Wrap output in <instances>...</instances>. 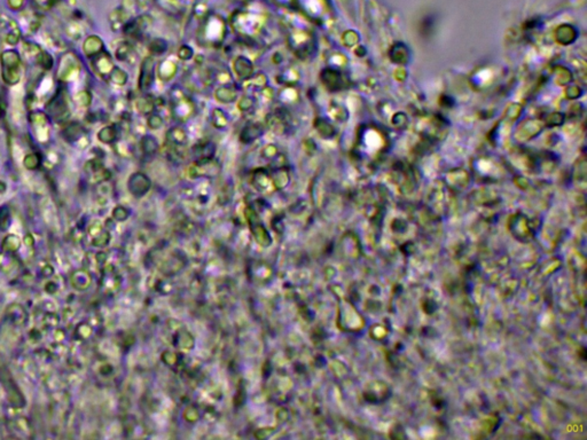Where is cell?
Listing matches in <instances>:
<instances>
[{
	"mask_svg": "<svg viewBox=\"0 0 587 440\" xmlns=\"http://www.w3.org/2000/svg\"><path fill=\"white\" fill-rule=\"evenodd\" d=\"M92 278L85 269H76L70 276V283L76 290H86L91 286Z\"/></svg>",
	"mask_w": 587,
	"mask_h": 440,
	"instance_id": "9a60e30c",
	"label": "cell"
},
{
	"mask_svg": "<svg viewBox=\"0 0 587 440\" xmlns=\"http://www.w3.org/2000/svg\"><path fill=\"white\" fill-rule=\"evenodd\" d=\"M147 126L148 129L151 130L161 129L162 126H163V118H162L161 115H158V114L154 112L153 114L147 116Z\"/></svg>",
	"mask_w": 587,
	"mask_h": 440,
	"instance_id": "1f68e13d",
	"label": "cell"
},
{
	"mask_svg": "<svg viewBox=\"0 0 587 440\" xmlns=\"http://www.w3.org/2000/svg\"><path fill=\"white\" fill-rule=\"evenodd\" d=\"M148 51L151 57H160V55H163L168 51V43L164 39L155 38L149 43Z\"/></svg>",
	"mask_w": 587,
	"mask_h": 440,
	"instance_id": "7402d4cb",
	"label": "cell"
},
{
	"mask_svg": "<svg viewBox=\"0 0 587 440\" xmlns=\"http://www.w3.org/2000/svg\"><path fill=\"white\" fill-rule=\"evenodd\" d=\"M85 45V52L86 54L89 55V57H95V55H98L99 53H101L103 50V43L101 39H99L98 37H94L90 38L89 40L86 41Z\"/></svg>",
	"mask_w": 587,
	"mask_h": 440,
	"instance_id": "cb8c5ba5",
	"label": "cell"
},
{
	"mask_svg": "<svg viewBox=\"0 0 587 440\" xmlns=\"http://www.w3.org/2000/svg\"><path fill=\"white\" fill-rule=\"evenodd\" d=\"M6 389H7L8 402L13 407H15V408H21V407H23L25 405L24 397L22 396L20 390L16 387L14 383H12V382H11V384L8 383L7 385H6Z\"/></svg>",
	"mask_w": 587,
	"mask_h": 440,
	"instance_id": "ffe728a7",
	"label": "cell"
},
{
	"mask_svg": "<svg viewBox=\"0 0 587 440\" xmlns=\"http://www.w3.org/2000/svg\"><path fill=\"white\" fill-rule=\"evenodd\" d=\"M220 171L219 163L213 158L196 159L194 164L190 165L189 173L194 177H202V175H217Z\"/></svg>",
	"mask_w": 587,
	"mask_h": 440,
	"instance_id": "5b68a950",
	"label": "cell"
},
{
	"mask_svg": "<svg viewBox=\"0 0 587 440\" xmlns=\"http://www.w3.org/2000/svg\"><path fill=\"white\" fill-rule=\"evenodd\" d=\"M55 337H57V341H62V340H63V338H64V334H63V332H62V331H60V330H57V332H55Z\"/></svg>",
	"mask_w": 587,
	"mask_h": 440,
	"instance_id": "ee69618b",
	"label": "cell"
},
{
	"mask_svg": "<svg viewBox=\"0 0 587 440\" xmlns=\"http://www.w3.org/2000/svg\"><path fill=\"white\" fill-rule=\"evenodd\" d=\"M290 116L286 109H277L268 115L266 119L267 128L275 134H284L289 129Z\"/></svg>",
	"mask_w": 587,
	"mask_h": 440,
	"instance_id": "3957f363",
	"label": "cell"
},
{
	"mask_svg": "<svg viewBox=\"0 0 587 440\" xmlns=\"http://www.w3.org/2000/svg\"><path fill=\"white\" fill-rule=\"evenodd\" d=\"M109 78H110V80H112L113 83L115 84V85L123 86V85H125L126 83H128L129 76H128V74H126L124 70L121 69V68L115 67L113 69L112 73H110Z\"/></svg>",
	"mask_w": 587,
	"mask_h": 440,
	"instance_id": "83f0119b",
	"label": "cell"
},
{
	"mask_svg": "<svg viewBox=\"0 0 587 440\" xmlns=\"http://www.w3.org/2000/svg\"><path fill=\"white\" fill-rule=\"evenodd\" d=\"M301 78V74L295 67H287L282 70L281 74H279V80L281 84L286 86H294L295 84L298 83Z\"/></svg>",
	"mask_w": 587,
	"mask_h": 440,
	"instance_id": "d6986e66",
	"label": "cell"
},
{
	"mask_svg": "<svg viewBox=\"0 0 587 440\" xmlns=\"http://www.w3.org/2000/svg\"><path fill=\"white\" fill-rule=\"evenodd\" d=\"M211 123H212L213 128H216L218 130H224L228 126L229 119L222 109L215 108V109H212V112H211Z\"/></svg>",
	"mask_w": 587,
	"mask_h": 440,
	"instance_id": "44dd1931",
	"label": "cell"
},
{
	"mask_svg": "<svg viewBox=\"0 0 587 440\" xmlns=\"http://www.w3.org/2000/svg\"><path fill=\"white\" fill-rule=\"evenodd\" d=\"M263 133H264V126H263L261 123L252 122L248 123L247 125L241 130L239 138L240 141H241L243 145H250V143L256 141L258 138H261Z\"/></svg>",
	"mask_w": 587,
	"mask_h": 440,
	"instance_id": "52a82bcc",
	"label": "cell"
},
{
	"mask_svg": "<svg viewBox=\"0 0 587 440\" xmlns=\"http://www.w3.org/2000/svg\"><path fill=\"white\" fill-rule=\"evenodd\" d=\"M57 290V283H54V282H48L47 285L45 286V291H46L47 293H50V295H53Z\"/></svg>",
	"mask_w": 587,
	"mask_h": 440,
	"instance_id": "60d3db41",
	"label": "cell"
},
{
	"mask_svg": "<svg viewBox=\"0 0 587 440\" xmlns=\"http://www.w3.org/2000/svg\"><path fill=\"white\" fill-rule=\"evenodd\" d=\"M6 317L11 321V324L21 327V325H24L28 320V313L21 304L14 303V304L9 305L7 309H6Z\"/></svg>",
	"mask_w": 587,
	"mask_h": 440,
	"instance_id": "7c38bea8",
	"label": "cell"
},
{
	"mask_svg": "<svg viewBox=\"0 0 587 440\" xmlns=\"http://www.w3.org/2000/svg\"><path fill=\"white\" fill-rule=\"evenodd\" d=\"M91 334H92V329L87 324H79L75 330V336L79 340H86L91 336Z\"/></svg>",
	"mask_w": 587,
	"mask_h": 440,
	"instance_id": "e575fe53",
	"label": "cell"
},
{
	"mask_svg": "<svg viewBox=\"0 0 587 440\" xmlns=\"http://www.w3.org/2000/svg\"><path fill=\"white\" fill-rule=\"evenodd\" d=\"M215 80L219 85H229V84H233V76L228 71L222 70L216 74Z\"/></svg>",
	"mask_w": 587,
	"mask_h": 440,
	"instance_id": "d590c367",
	"label": "cell"
},
{
	"mask_svg": "<svg viewBox=\"0 0 587 440\" xmlns=\"http://www.w3.org/2000/svg\"><path fill=\"white\" fill-rule=\"evenodd\" d=\"M245 89L249 90V91H258V92H261L262 90H264L265 87L267 86L268 79L267 76L264 73H258V74H254V76L249 78L248 80L245 81Z\"/></svg>",
	"mask_w": 587,
	"mask_h": 440,
	"instance_id": "e0dca14e",
	"label": "cell"
},
{
	"mask_svg": "<svg viewBox=\"0 0 587 440\" xmlns=\"http://www.w3.org/2000/svg\"><path fill=\"white\" fill-rule=\"evenodd\" d=\"M255 106V99L250 96H243L241 99L238 101V108L240 112L247 113L250 112Z\"/></svg>",
	"mask_w": 587,
	"mask_h": 440,
	"instance_id": "4dcf8cb0",
	"label": "cell"
},
{
	"mask_svg": "<svg viewBox=\"0 0 587 440\" xmlns=\"http://www.w3.org/2000/svg\"><path fill=\"white\" fill-rule=\"evenodd\" d=\"M115 55L119 61H128L129 58L133 55V47H132V45L128 43L119 45V46L116 48Z\"/></svg>",
	"mask_w": 587,
	"mask_h": 440,
	"instance_id": "f1b7e54d",
	"label": "cell"
},
{
	"mask_svg": "<svg viewBox=\"0 0 587 440\" xmlns=\"http://www.w3.org/2000/svg\"><path fill=\"white\" fill-rule=\"evenodd\" d=\"M126 216H128V212H126L125 209L118 207L114 210V217H115L116 219L123 220V219H125Z\"/></svg>",
	"mask_w": 587,
	"mask_h": 440,
	"instance_id": "ab89813d",
	"label": "cell"
},
{
	"mask_svg": "<svg viewBox=\"0 0 587 440\" xmlns=\"http://www.w3.org/2000/svg\"><path fill=\"white\" fill-rule=\"evenodd\" d=\"M94 67H95L96 73L101 75V76H109L114 68H115L112 57L106 52H101V53L95 55Z\"/></svg>",
	"mask_w": 587,
	"mask_h": 440,
	"instance_id": "5bb4252c",
	"label": "cell"
},
{
	"mask_svg": "<svg viewBox=\"0 0 587 440\" xmlns=\"http://www.w3.org/2000/svg\"><path fill=\"white\" fill-rule=\"evenodd\" d=\"M279 97H280L281 102L291 104L296 102L300 96H298L297 90L294 86H284V90L279 94Z\"/></svg>",
	"mask_w": 587,
	"mask_h": 440,
	"instance_id": "d4e9b609",
	"label": "cell"
},
{
	"mask_svg": "<svg viewBox=\"0 0 587 440\" xmlns=\"http://www.w3.org/2000/svg\"><path fill=\"white\" fill-rule=\"evenodd\" d=\"M151 187V181L144 173H133L129 179V190L135 196H141L146 194Z\"/></svg>",
	"mask_w": 587,
	"mask_h": 440,
	"instance_id": "ba28073f",
	"label": "cell"
},
{
	"mask_svg": "<svg viewBox=\"0 0 587 440\" xmlns=\"http://www.w3.org/2000/svg\"><path fill=\"white\" fill-rule=\"evenodd\" d=\"M117 130L115 126H106L99 132V140L103 143H113L117 140Z\"/></svg>",
	"mask_w": 587,
	"mask_h": 440,
	"instance_id": "484cf974",
	"label": "cell"
},
{
	"mask_svg": "<svg viewBox=\"0 0 587 440\" xmlns=\"http://www.w3.org/2000/svg\"><path fill=\"white\" fill-rule=\"evenodd\" d=\"M155 79V61L151 55L146 57L141 62L138 77V89L140 92H147L153 86Z\"/></svg>",
	"mask_w": 587,
	"mask_h": 440,
	"instance_id": "7a4b0ae2",
	"label": "cell"
},
{
	"mask_svg": "<svg viewBox=\"0 0 587 440\" xmlns=\"http://www.w3.org/2000/svg\"><path fill=\"white\" fill-rule=\"evenodd\" d=\"M188 143V134L183 128L179 126H174L167 132V139H165V145L171 147H177V148H185Z\"/></svg>",
	"mask_w": 587,
	"mask_h": 440,
	"instance_id": "30bf717a",
	"label": "cell"
},
{
	"mask_svg": "<svg viewBox=\"0 0 587 440\" xmlns=\"http://www.w3.org/2000/svg\"><path fill=\"white\" fill-rule=\"evenodd\" d=\"M169 106H170L171 115L179 122H187L195 114V104L179 87H176L171 91Z\"/></svg>",
	"mask_w": 587,
	"mask_h": 440,
	"instance_id": "6da1fadb",
	"label": "cell"
},
{
	"mask_svg": "<svg viewBox=\"0 0 587 440\" xmlns=\"http://www.w3.org/2000/svg\"><path fill=\"white\" fill-rule=\"evenodd\" d=\"M272 182L277 188H284L289 181V174L284 168L275 169L274 173L271 175Z\"/></svg>",
	"mask_w": 587,
	"mask_h": 440,
	"instance_id": "603a6c76",
	"label": "cell"
},
{
	"mask_svg": "<svg viewBox=\"0 0 587 440\" xmlns=\"http://www.w3.org/2000/svg\"><path fill=\"white\" fill-rule=\"evenodd\" d=\"M135 108H137V110L141 115H151V114H153L155 109H156L155 99L153 96H148V94H145V96H142L137 100V102H135Z\"/></svg>",
	"mask_w": 587,
	"mask_h": 440,
	"instance_id": "ac0fdd59",
	"label": "cell"
},
{
	"mask_svg": "<svg viewBox=\"0 0 587 440\" xmlns=\"http://www.w3.org/2000/svg\"><path fill=\"white\" fill-rule=\"evenodd\" d=\"M41 273H43L44 276H51V275H53L54 269H53V267H52L51 265H46V266H44V268H43V270H41Z\"/></svg>",
	"mask_w": 587,
	"mask_h": 440,
	"instance_id": "b9f144b4",
	"label": "cell"
},
{
	"mask_svg": "<svg viewBox=\"0 0 587 440\" xmlns=\"http://www.w3.org/2000/svg\"><path fill=\"white\" fill-rule=\"evenodd\" d=\"M24 243H25V246H27V247H32V246H34V243H35L34 237H32L30 235V234L25 235V237H24Z\"/></svg>",
	"mask_w": 587,
	"mask_h": 440,
	"instance_id": "7bdbcfd3",
	"label": "cell"
},
{
	"mask_svg": "<svg viewBox=\"0 0 587 440\" xmlns=\"http://www.w3.org/2000/svg\"><path fill=\"white\" fill-rule=\"evenodd\" d=\"M20 246H21L20 239H19L16 235H13V234L12 235L6 236L5 240L2 241V243H1L2 250L7 253H12V252H15V251H18L19 249H20Z\"/></svg>",
	"mask_w": 587,
	"mask_h": 440,
	"instance_id": "4316f807",
	"label": "cell"
},
{
	"mask_svg": "<svg viewBox=\"0 0 587 440\" xmlns=\"http://www.w3.org/2000/svg\"><path fill=\"white\" fill-rule=\"evenodd\" d=\"M280 154V151H279V148L273 143H268V145L264 146L262 148L261 151V156L263 158H266V159H273L277 157V156Z\"/></svg>",
	"mask_w": 587,
	"mask_h": 440,
	"instance_id": "f546056e",
	"label": "cell"
},
{
	"mask_svg": "<svg viewBox=\"0 0 587 440\" xmlns=\"http://www.w3.org/2000/svg\"><path fill=\"white\" fill-rule=\"evenodd\" d=\"M11 223V214L6 207L0 208V230H6Z\"/></svg>",
	"mask_w": 587,
	"mask_h": 440,
	"instance_id": "8d00e7d4",
	"label": "cell"
},
{
	"mask_svg": "<svg viewBox=\"0 0 587 440\" xmlns=\"http://www.w3.org/2000/svg\"><path fill=\"white\" fill-rule=\"evenodd\" d=\"M45 325H47V327H55L57 324H59L60 319L57 317V314H55V313H47L46 315H45Z\"/></svg>",
	"mask_w": 587,
	"mask_h": 440,
	"instance_id": "74e56055",
	"label": "cell"
},
{
	"mask_svg": "<svg viewBox=\"0 0 587 440\" xmlns=\"http://www.w3.org/2000/svg\"><path fill=\"white\" fill-rule=\"evenodd\" d=\"M288 45H289L293 53L297 57L302 58V60L306 58L312 52V46H311L309 37H306V35H304L302 31L295 32V34L291 35L289 40H288Z\"/></svg>",
	"mask_w": 587,
	"mask_h": 440,
	"instance_id": "277c9868",
	"label": "cell"
},
{
	"mask_svg": "<svg viewBox=\"0 0 587 440\" xmlns=\"http://www.w3.org/2000/svg\"><path fill=\"white\" fill-rule=\"evenodd\" d=\"M16 425H18L19 430H21L22 432H29L28 420L24 419V417H20V419L16 421Z\"/></svg>",
	"mask_w": 587,
	"mask_h": 440,
	"instance_id": "f35d334b",
	"label": "cell"
},
{
	"mask_svg": "<svg viewBox=\"0 0 587 440\" xmlns=\"http://www.w3.org/2000/svg\"><path fill=\"white\" fill-rule=\"evenodd\" d=\"M314 128H316L317 131L319 132L321 135H323V136L330 135V129L332 128H330V125L326 122L325 119L316 118V120H314Z\"/></svg>",
	"mask_w": 587,
	"mask_h": 440,
	"instance_id": "836d02e7",
	"label": "cell"
},
{
	"mask_svg": "<svg viewBox=\"0 0 587 440\" xmlns=\"http://www.w3.org/2000/svg\"><path fill=\"white\" fill-rule=\"evenodd\" d=\"M238 96L239 90L236 89L233 84H229V85H219L218 87H216L215 93H213V97H215L217 102L224 104L235 102V101L238 100Z\"/></svg>",
	"mask_w": 587,
	"mask_h": 440,
	"instance_id": "9c48e42d",
	"label": "cell"
},
{
	"mask_svg": "<svg viewBox=\"0 0 587 440\" xmlns=\"http://www.w3.org/2000/svg\"><path fill=\"white\" fill-rule=\"evenodd\" d=\"M177 71V63L172 60H169V58H165V60L160 62L156 69L157 77L162 83H169V81L172 80L176 77Z\"/></svg>",
	"mask_w": 587,
	"mask_h": 440,
	"instance_id": "8fae6325",
	"label": "cell"
},
{
	"mask_svg": "<svg viewBox=\"0 0 587 440\" xmlns=\"http://www.w3.org/2000/svg\"><path fill=\"white\" fill-rule=\"evenodd\" d=\"M178 58L181 61H189L194 57V50L189 45H181L177 52Z\"/></svg>",
	"mask_w": 587,
	"mask_h": 440,
	"instance_id": "d6a6232c",
	"label": "cell"
},
{
	"mask_svg": "<svg viewBox=\"0 0 587 440\" xmlns=\"http://www.w3.org/2000/svg\"><path fill=\"white\" fill-rule=\"evenodd\" d=\"M233 73L240 80H248L255 74L254 63L245 55H238L233 60Z\"/></svg>",
	"mask_w": 587,
	"mask_h": 440,
	"instance_id": "8992f818",
	"label": "cell"
},
{
	"mask_svg": "<svg viewBox=\"0 0 587 440\" xmlns=\"http://www.w3.org/2000/svg\"><path fill=\"white\" fill-rule=\"evenodd\" d=\"M140 148L142 154L145 156H148V157H151V156H155L157 154V152L160 151V143H158L157 139L155 138L154 135H145L142 136L140 140Z\"/></svg>",
	"mask_w": 587,
	"mask_h": 440,
	"instance_id": "2e32d148",
	"label": "cell"
},
{
	"mask_svg": "<svg viewBox=\"0 0 587 440\" xmlns=\"http://www.w3.org/2000/svg\"><path fill=\"white\" fill-rule=\"evenodd\" d=\"M216 145L210 140H204L192 147V154L197 159L213 158L216 155Z\"/></svg>",
	"mask_w": 587,
	"mask_h": 440,
	"instance_id": "4fadbf2b",
	"label": "cell"
}]
</instances>
